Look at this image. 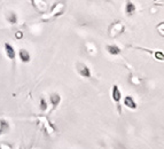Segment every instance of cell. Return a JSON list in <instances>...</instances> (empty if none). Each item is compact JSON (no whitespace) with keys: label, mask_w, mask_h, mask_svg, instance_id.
Here are the masks:
<instances>
[{"label":"cell","mask_w":164,"mask_h":149,"mask_svg":"<svg viewBox=\"0 0 164 149\" xmlns=\"http://www.w3.org/2000/svg\"><path fill=\"white\" fill-rule=\"evenodd\" d=\"M66 8V5H64V2H56L55 5L52 7V9L50 13H46L47 16H44L43 17V20L44 21H48L51 20V19H54V17H56V16H60L63 13V10Z\"/></svg>","instance_id":"obj_1"},{"label":"cell","mask_w":164,"mask_h":149,"mask_svg":"<svg viewBox=\"0 0 164 149\" xmlns=\"http://www.w3.org/2000/svg\"><path fill=\"white\" fill-rule=\"evenodd\" d=\"M124 31V24L121 22H116L113 23L110 28H109V36L110 37H117L121 33H123Z\"/></svg>","instance_id":"obj_2"},{"label":"cell","mask_w":164,"mask_h":149,"mask_svg":"<svg viewBox=\"0 0 164 149\" xmlns=\"http://www.w3.org/2000/svg\"><path fill=\"white\" fill-rule=\"evenodd\" d=\"M76 69H77L78 73H79L82 77H85V78L91 77V71H90L88 67H87V66H85V64H83V63H77Z\"/></svg>","instance_id":"obj_3"},{"label":"cell","mask_w":164,"mask_h":149,"mask_svg":"<svg viewBox=\"0 0 164 149\" xmlns=\"http://www.w3.org/2000/svg\"><path fill=\"white\" fill-rule=\"evenodd\" d=\"M111 98H113V100L116 102L118 109H119V101H121V99H122V93H121V91H119V88H118L117 85H114V86H113V91H111Z\"/></svg>","instance_id":"obj_4"},{"label":"cell","mask_w":164,"mask_h":149,"mask_svg":"<svg viewBox=\"0 0 164 149\" xmlns=\"http://www.w3.org/2000/svg\"><path fill=\"white\" fill-rule=\"evenodd\" d=\"M124 106H126L128 109H132V110L137 109V107H138L137 103H135V101L133 100V98L130 97V95H128V97L124 98Z\"/></svg>","instance_id":"obj_5"},{"label":"cell","mask_w":164,"mask_h":149,"mask_svg":"<svg viewBox=\"0 0 164 149\" xmlns=\"http://www.w3.org/2000/svg\"><path fill=\"white\" fill-rule=\"evenodd\" d=\"M5 48H6V53H7V56L9 57L10 60H14L15 59V51L12 45L9 44H5Z\"/></svg>","instance_id":"obj_6"},{"label":"cell","mask_w":164,"mask_h":149,"mask_svg":"<svg viewBox=\"0 0 164 149\" xmlns=\"http://www.w3.org/2000/svg\"><path fill=\"white\" fill-rule=\"evenodd\" d=\"M50 101H51V103L53 104V107L55 108L56 106H59V103L61 101V98H60V95H59L57 93H54V94H52L51 97H50Z\"/></svg>","instance_id":"obj_7"},{"label":"cell","mask_w":164,"mask_h":149,"mask_svg":"<svg viewBox=\"0 0 164 149\" xmlns=\"http://www.w3.org/2000/svg\"><path fill=\"white\" fill-rule=\"evenodd\" d=\"M107 51L109 54H111V55H117L121 53V48L116 45H108L107 46Z\"/></svg>","instance_id":"obj_8"},{"label":"cell","mask_w":164,"mask_h":149,"mask_svg":"<svg viewBox=\"0 0 164 149\" xmlns=\"http://www.w3.org/2000/svg\"><path fill=\"white\" fill-rule=\"evenodd\" d=\"M134 10H135L134 4L131 2V1H128V2H126V6H125V13H126L128 15H132L134 13Z\"/></svg>","instance_id":"obj_9"},{"label":"cell","mask_w":164,"mask_h":149,"mask_svg":"<svg viewBox=\"0 0 164 149\" xmlns=\"http://www.w3.org/2000/svg\"><path fill=\"white\" fill-rule=\"evenodd\" d=\"M20 59L23 62H29L30 61V54L26 49H21L20 51Z\"/></svg>","instance_id":"obj_10"},{"label":"cell","mask_w":164,"mask_h":149,"mask_svg":"<svg viewBox=\"0 0 164 149\" xmlns=\"http://www.w3.org/2000/svg\"><path fill=\"white\" fill-rule=\"evenodd\" d=\"M153 55H154V57L156 60L164 62V53L162 51H155L154 53H153Z\"/></svg>","instance_id":"obj_11"},{"label":"cell","mask_w":164,"mask_h":149,"mask_svg":"<svg viewBox=\"0 0 164 149\" xmlns=\"http://www.w3.org/2000/svg\"><path fill=\"white\" fill-rule=\"evenodd\" d=\"M16 21H17V17H16L15 13H9V15H8V22L12 23V24H15Z\"/></svg>","instance_id":"obj_12"},{"label":"cell","mask_w":164,"mask_h":149,"mask_svg":"<svg viewBox=\"0 0 164 149\" xmlns=\"http://www.w3.org/2000/svg\"><path fill=\"white\" fill-rule=\"evenodd\" d=\"M156 29L159 30V32L162 35V36H164V22H161L159 25L156 26Z\"/></svg>","instance_id":"obj_13"},{"label":"cell","mask_w":164,"mask_h":149,"mask_svg":"<svg viewBox=\"0 0 164 149\" xmlns=\"http://www.w3.org/2000/svg\"><path fill=\"white\" fill-rule=\"evenodd\" d=\"M40 109L43 110V111H45L47 109V102L45 99H41L40 100Z\"/></svg>","instance_id":"obj_14"},{"label":"cell","mask_w":164,"mask_h":149,"mask_svg":"<svg viewBox=\"0 0 164 149\" xmlns=\"http://www.w3.org/2000/svg\"><path fill=\"white\" fill-rule=\"evenodd\" d=\"M130 80L133 83L134 85H139V84H140V79H137V77H132Z\"/></svg>","instance_id":"obj_15"},{"label":"cell","mask_w":164,"mask_h":149,"mask_svg":"<svg viewBox=\"0 0 164 149\" xmlns=\"http://www.w3.org/2000/svg\"><path fill=\"white\" fill-rule=\"evenodd\" d=\"M0 149H12V148H10L9 144H0Z\"/></svg>","instance_id":"obj_16"},{"label":"cell","mask_w":164,"mask_h":149,"mask_svg":"<svg viewBox=\"0 0 164 149\" xmlns=\"http://www.w3.org/2000/svg\"><path fill=\"white\" fill-rule=\"evenodd\" d=\"M22 37H23V33H22L21 31H17V32H16V38H17V39H20V38H22Z\"/></svg>","instance_id":"obj_17"}]
</instances>
